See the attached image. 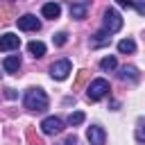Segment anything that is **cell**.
<instances>
[{
  "mask_svg": "<svg viewBox=\"0 0 145 145\" xmlns=\"http://www.w3.org/2000/svg\"><path fill=\"white\" fill-rule=\"evenodd\" d=\"M134 7L138 9V14H140V16H145V0H140V2H136Z\"/></svg>",
  "mask_w": 145,
  "mask_h": 145,
  "instance_id": "19",
  "label": "cell"
},
{
  "mask_svg": "<svg viewBox=\"0 0 145 145\" xmlns=\"http://www.w3.org/2000/svg\"><path fill=\"white\" fill-rule=\"evenodd\" d=\"M100 68H102V70H106V72H109V70H116V68H118V61H116V57L111 54V57H104V59H100Z\"/></svg>",
  "mask_w": 145,
  "mask_h": 145,
  "instance_id": "15",
  "label": "cell"
},
{
  "mask_svg": "<svg viewBox=\"0 0 145 145\" xmlns=\"http://www.w3.org/2000/svg\"><path fill=\"white\" fill-rule=\"evenodd\" d=\"M84 120H86L84 111H72V113L68 116V125H70V127H77V125H82Z\"/></svg>",
  "mask_w": 145,
  "mask_h": 145,
  "instance_id": "16",
  "label": "cell"
},
{
  "mask_svg": "<svg viewBox=\"0 0 145 145\" xmlns=\"http://www.w3.org/2000/svg\"><path fill=\"white\" fill-rule=\"evenodd\" d=\"M136 79V68H131V66H125V68H120V79Z\"/></svg>",
  "mask_w": 145,
  "mask_h": 145,
  "instance_id": "17",
  "label": "cell"
},
{
  "mask_svg": "<svg viewBox=\"0 0 145 145\" xmlns=\"http://www.w3.org/2000/svg\"><path fill=\"white\" fill-rule=\"evenodd\" d=\"M41 14H43V18L54 20V18H59V16H61V7H59L57 2H45V5H43V9H41Z\"/></svg>",
  "mask_w": 145,
  "mask_h": 145,
  "instance_id": "9",
  "label": "cell"
},
{
  "mask_svg": "<svg viewBox=\"0 0 145 145\" xmlns=\"http://www.w3.org/2000/svg\"><path fill=\"white\" fill-rule=\"evenodd\" d=\"M48 95H45V91L43 88H39V86H32V88H27L25 91V97H23V104H25V109L27 111H45L48 109Z\"/></svg>",
  "mask_w": 145,
  "mask_h": 145,
  "instance_id": "1",
  "label": "cell"
},
{
  "mask_svg": "<svg viewBox=\"0 0 145 145\" xmlns=\"http://www.w3.org/2000/svg\"><path fill=\"white\" fill-rule=\"evenodd\" d=\"M27 50H29L32 57L39 59V57L45 54V43H43V41H29V43H27Z\"/></svg>",
  "mask_w": 145,
  "mask_h": 145,
  "instance_id": "13",
  "label": "cell"
},
{
  "mask_svg": "<svg viewBox=\"0 0 145 145\" xmlns=\"http://www.w3.org/2000/svg\"><path fill=\"white\" fill-rule=\"evenodd\" d=\"M106 93H109V82H106V79H102V77L93 79V82H91V86H88V91H86L88 100H93V102H100L102 97H106Z\"/></svg>",
  "mask_w": 145,
  "mask_h": 145,
  "instance_id": "2",
  "label": "cell"
},
{
  "mask_svg": "<svg viewBox=\"0 0 145 145\" xmlns=\"http://www.w3.org/2000/svg\"><path fill=\"white\" fill-rule=\"evenodd\" d=\"M2 68H5L7 72L16 75V72H18V68H20V57H18V54H9V57H5Z\"/></svg>",
  "mask_w": 145,
  "mask_h": 145,
  "instance_id": "10",
  "label": "cell"
},
{
  "mask_svg": "<svg viewBox=\"0 0 145 145\" xmlns=\"http://www.w3.org/2000/svg\"><path fill=\"white\" fill-rule=\"evenodd\" d=\"M63 145H77V138H75V136H68V138H66V143H63Z\"/></svg>",
  "mask_w": 145,
  "mask_h": 145,
  "instance_id": "21",
  "label": "cell"
},
{
  "mask_svg": "<svg viewBox=\"0 0 145 145\" xmlns=\"http://www.w3.org/2000/svg\"><path fill=\"white\" fill-rule=\"evenodd\" d=\"M68 39H66V32H59V34H54V45H63Z\"/></svg>",
  "mask_w": 145,
  "mask_h": 145,
  "instance_id": "18",
  "label": "cell"
},
{
  "mask_svg": "<svg viewBox=\"0 0 145 145\" xmlns=\"http://www.w3.org/2000/svg\"><path fill=\"white\" fill-rule=\"evenodd\" d=\"M39 27H41V23L34 14H25L18 18V29H23V32H36Z\"/></svg>",
  "mask_w": 145,
  "mask_h": 145,
  "instance_id": "7",
  "label": "cell"
},
{
  "mask_svg": "<svg viewBox=\"0 0 145 145\" xmlns=\"http://www.w3.org/2000/svg\"><path fill=\"white\" fill-rule=\"evenodd\" d=\"M18 48H20V36H16L11 32L0 36V50L2 52H11V50H18Z\"/></svg>",
  "mask_w": 145,
  "mask_h": 145,
  "instance_id": "6",
  "label": "cell"
},
{
  "mask_svg": "<svg viewBox=\"0 0 145 145\" xmlns=\"http://www.w3.org/2000/svg\"><path fill=\"white\" fill-rule=\"evenodd\" d=\"M86 11H88V5H86V2H75V5H70V18H75V20L86 18Z\"/></svg>",
  "mask_w": 145,
  "mask_h": 145,
  "instance_id": "11",
  "label": "cell"
},
{
  "mask_svg": "<svg viewBox=\"0 0 145 145\" xmlns=\"http://www.w3.org/2000/svg\"><path fill=\"white\" fill-rule=\"evenodd\" d=\"M116 2H118L120 7H134V5H136L134 0H116Z\"/></svg>",
  "mask_w": 145,
  "mask_h": 145,
  "instance_id": "20",
  "label": "cell"
},
{
  "mask_svg": "<svg viewBox=\"0 0 145 145\" xmlns=\"http://www.w3.org/2000/svg\"><path fill=\"white\" fill-rule=\"evenodd\" d=\"M136 138H138V140H145V129H138V131H136Z\"/></svg>",
  "mask_w": 145,
  "mask_h": 145,
  "instance_id": "22",
  "label": "cell"
},
{
  "mask_svg": "<svg viewBox=\"0 0 145 145\" xmlns=\"http://www.w3.org/2000/svg\"><path fill=\"white\" fill-rule=\"evenodd\" d=\"M102 27L111 34H116L120 27H122V16L116 11V9H106L104 11V20H102Z\"/></svg>",
  "mask_w": 145,
  "mask_h": 145,
  "instance_id": "3",
  "label": "cell"
},
{
  "mask_svg": "<svg viewBox=\"0 0 145 145\" xmlns=\"http://www.w3.org/2000/svg\"><path fill=\"white\" fill-rule=\"evenodd\" d=\"M109 41H111V32H106V29L102 27V29L95 34V39L91 41V45H93V48H100V45H106Z\"/></svg>",
  "mask_w": 145,
  "mask_h": 145,
  "instance_id": "12",
  "label": "cell"
},
{
  "mask_svg": "<svg viewBox=\"0 0 145 145\" xmlns=\"http://www.w3.org/2000/svg\"><path fill=\"white\" fill-rule=\"evenodd\" d=\"M61 129H63V120H61V118H57V116H48V118H43V120H41V131H43L45 136L61 134Z\"/></svg>",
  "mask_w": 145,
  "mask_h": 145,
  "instance_id": "5",
  "label": "cell"
},
{
  "mask_svg": "<svg viewBox=\"0 0 145 145\" xmlns=\"http://www.w3.org/2000/svg\"><path fill=\"white\" fill-rule=\"evenodd\" d=\"M70 70H72V63H70L68 59L54 61V63L50 66V77H52V79H57V82H63V79L70 75Z\"/></svg>",
  "mask_w": 145,
  "mask_h": 145,
  "instance_id": "4",
  "label": "cell"
},
{
  "mask_svg": "<svg viewBox=\"0 0 145 145\" xmlns=\"http://www.w3.org/2000/svg\"><path fill=\"white\" fill-rule=\"evenodd\" d=\"M86 138H88V143H91V145H104V140H106V134H104V129H102V127L93 125V127H88V131H86Z\"/></svg>",
  "mask_w": 145,
  "mask_h": 145,
  "instance_id": "8",
  "label": "cell"
},
{
  "mask_svg": "<svg viewBox=\"0 0 145 145\" xmlns=\"http://www.w3.org/2000/svg\"><path fill=\"white\" fill-rule=\"evenodd\" d=\"M118 52H122V54H131V52H136V41H131V39H122V41H118Z\"/></svg>",
  "mask_w": 145,
  "mask_h": 145,
  "instance_id": "14",
  "label": "cell"
}]
</instances>
